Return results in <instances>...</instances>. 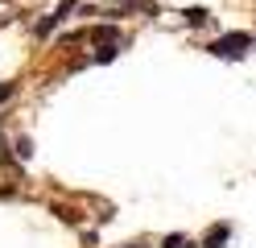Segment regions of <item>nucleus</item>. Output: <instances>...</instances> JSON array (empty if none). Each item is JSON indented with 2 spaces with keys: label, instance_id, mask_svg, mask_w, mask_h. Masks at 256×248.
<instances>
[{
  "label": "nucleus",
  "instance_id": "nucleus-1",
  "mask_svg": "<svg viewBox=\"0 0 256 248\" xmlns=\"http://www.w3.org/2000/svg\"><path fill=\"white\" fill-rule=\"evenodd\" d=\"M248 46H252L248 33H228V38H219V42L211 46V54H215V58H244Z\"/></svg>",
  "mask_w": 256,
  "mask_h": 248
},
{
  "label": "nucleus",
  "instance_id": "nucleus-2",
  "mask_svg": "<svg viewBox=\"0 0 256 248\" xmlns=\"http://www.w3.org/2000/svg\"><path fill=\"white\" fill-rule=\"evenodd\" d=\"M58 21H62L58 13H50V17H42V21H38V38H46V33H50V29L58 25Z\"/></svg>",
  "mask_w": 256,
  "mask_h": 248
},
{
  "label": "nucleus",
  "instance_id": "nucleus-3",
  "mask_svg": "<svg viewBox=\"0 0 256 248\" xmlns=\"http://www.w3.org/2000/svg\"><path fill=\"white\" fill-rule=\"evenodd\" d=\"M228 244V227H215L211 236H206V248H223Z\"/></svg>",
  "mask_w": 256,
  "mask_h": 248
},
{
  "label": "nucleus",
  "instance_id": "nucleus-4",
  "mask_svg": "<svg viewBox=\"0 0 256 248\" xmlns=\"http://www.w3.org/2000/svg\"><path fill=\"white\" fill-rule=\"evenodd\" d=\"M91 38H95V42H104V46H108L112 38H116V29H112V25H100V29H91Z\"/></svg>",
  "mask_w": 256,
  "mask_h": 248
},
{
  "label": "nucleus",
  "instance_id": "nucleus-5",
  "mask_svg": "<svg viewBox=\"0 0 256 248\" xmlns=\"http://www.w3.org/2000/svg\"><path fill=\"white\" fill-rule=\"evenodd\" d=\"M182 17H186V21H190V25H202V21H206V9H186Z\"/></svg>",
  "mask_w": 256,
  "mask_h": 248
},
{
  "label": "nucleus",
  "instance_id": "nucleus-6",
  "mask_svg": "<svg viewBox=\"0 0 256 248\" xmlns=\"http://www.w3.org/2000/svg\"><path fill=\"white\" fill-rule=\"evenodd\" d=\"M116 50H120V46H104L100 54H95V62H112V58H116Z\"/></svg>",
  "mask_w": 256,
  "mask_h": 248
},
{
  "label": "nucleus",
  "instance_id": "nucleus-7",
  "mask_svg": "<svg viewBox=\"0 0 256 248\" xmlns=\"http://www.w3.org/2000/svg\"><path fill=\"white\" fill-rule=\"evenodd\" d=\"M12 91H17V83H0V99H8Z\"/></svg>",
  "mask_w": 256,
  "mask_h": 248
}]
</instances>
